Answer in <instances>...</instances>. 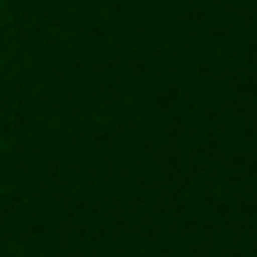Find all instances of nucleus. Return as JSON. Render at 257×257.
<instances>
[]
</instances>
